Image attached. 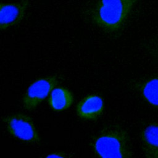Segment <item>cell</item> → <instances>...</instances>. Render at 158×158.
<instances>
[{"instance_id":"9","label":"cell","mask_w":158,"mask_h":158,"mask_svg":"<svg viewBox=\"0 0 158 158\" xmlns=\"http://www.w3.org/2000/svg\"><path fill=\"white\" fill-rule=\"evenodd\" d=\"M73 102L72 93L63 87L55 88L50 93L48 103L54 110L61 111L69 108Z\"/></svg>"},{"instance_id":"6","label":"cell","mask_w":158,"mask_h":158,"mask_svg":"<svg viewBox=\"0 0 158 158\" xmlns=\"http://www.w3.org/2000/svg\"><path fill=\"white\" fill-rule=\"evenodd\" d=\"M131 88L148 105L158 110V75L135 81L131 84Z\"/></svg>"},{"instance_id":"5","label":"cell","mask_w":158,"mask_h":158,"mask_svg":"<svg viewBox=\"0 0 158 158\" xmlns=\"http://www.w3.org/2000/svg\"><path fill=\"white\" fill-rule=\"evenodd\" d=\"M28 5L29 0L8 3L0 2V30L19 24L23 20Z\"/></svg>"},{"instance_id":"1","label":"cell","mask_w":158,"mask_h":158,"mask_svg":"<svg viewBox=\"0 0 158 158\" xmlns=\"http://www.w3.org/2000/svg\"><path fill=\"white\" fill-rule=\"evenodd\" d=\"M138 0H97L89 12L92 23L109 33L120 30Z\"/></svg>"},{"instance_id":"7","label":"cell","mask_w":158,"mask_h":158,"mask_svg":"<svg viewBox=\"0 0 158 158\" xmlns=\"http://www.w3.org/2000/svg\"><path fill=\"white\" fill-rule=\"evenodd\" d=\"M104 109L102 98L96 94H89L81 99L76 107L77 115L85 120H94L101 116Z\"/></svg>"},{"instance_id":"11","label":"cell","mask_w":158,"mask_h":158,"mask_svg":"<svg viewBox=\"0 0 158 158\" xmlns=\"http://www.w3.org/2000/svg\"><path fill=\"white\" fill-rule=\"evenodd\" d=\"M44 158H66L65 156L59 152H54L46 156Z\"/></svg>"},{"instance_id":"2","label":"cell","mask_w":158,"mask_h":158,"mask_svg":"<svg viewBox=\"0 0 158 158\" xmlns=\"http://www.w3.org/2000/svg\"><path fill=\"white\" fill-rule=\"evenodd\" d=\"M98 158H133V151L127 131L120 125L104 129L93 142Z\"/></svg>"},{"instance_id":"8","label":"cell","mask_w":158,"mask_h":158,"mask_svg":"<svg viewBox=\"0 0 158 158\" xmlns=\"http://www.w3.org/2000/svg\"><path fill=\"white\" fill-rule=\"evenodd\" d=\"M141 148L145 158H158V122L146 125L139 133Z\"/></svg>"},{"instance_id":"10","label":"cell","mask_w":158,"mask_h":158,"mask_svg":"<svg viewBox=\"0 0 158 158\" xmlns=\"http://www.w3.org/2000/svg\"><path fill=\"white\" fill-rule=\"evenodd\" d=\"M145 49L152 58L158 61V37L149 41L145 45Z\"/></svg>"},{"instance_id":"3","label":"cell","mask_w":158,"mask_h":158,"mask_svg":"<svg viewBox=\"0 0 158 158\" xmlns=\"http://www.w3.org/2000/svg\"><path fill=\"white\" fill-rule=\"evenodd\" d=\"M8 132L13 136L28 143H39L40 138L33 122L23 114H14L3 118Z\"/></svg>"},{"instance_id":"4","label":"cell","mask_w":158,"mask_h":158,"mask_svg":"<svg viewBox=\"0 0 158 158\" xmlns=\"http://www.w3.org/2000/svg\"><path fill=\"white\" fill-rule=\"evenodd\" d=\"M58 83L56 76L40 78L33 82L23 97V107L28 110L35 109L56 88Z\"/></svg>"}]
</instances>
